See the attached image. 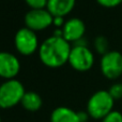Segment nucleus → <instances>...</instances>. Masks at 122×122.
Here are the masks:
<instances>
[{
  "label": "nucleus",
  "instance_id": "1",
  "mask_svg": "<svg viewBox=\"0 0 122 122\" xmlns=\"http://www.w3.org/2000/svg\"><path fill=\"white\" fill-rule=\"evenodd\" d=\"M72 45L63 37L51 36L45 39L39 48V57L45 66L59 68L69 63Z\"/></svg>",
  "mask_w": 122,
  "mask_h": 122
},
{
  "label": "nucleus",
  "instance_id": "2",
  "mask_svg": "<svg viewBox=\"0 0 122 122\" xmlns=\"http://www.w3.org/2000/svg\"><path fill=\"white\" fill-rule=\"evenodd\" d=\"M115 99L106 90H100L93 93L87 103V112L90 118L102 120L114 110Z\"/></svg>",
  "mask_w": 122,
  "mask_h": 122
},
{
  "label": "nucleus",
  "instance_id": "3",
  "mask_svg": "<svg viewBox=\"0 0 122 122\" xmlns=\"http://www.w3.org/2000/svg\"><path fill=\"white\" fill-rule=\"evenodd\" d=\"M26 90L17 79L5 80L0 84V108L10 109L20 104Z\"/></svg>",
  "mask_w": 122,
  "mask_h": 122
},
{
  "label": "nucleus",
  "instance_id": "4",
  "mask_svg": "<svg viewBox=\"0 0 122 122\" xmlns=\"http://www.w3.org/2000/svg\"><path fill=\"white\" fill-rule=\"evenodd\" d=\"M14 45L19 54L24 56H30L39 51V39L36 31L25 27L17 30L14 37Z\"/></svg>",
  "mask_w": 122,
  "mask_h": 122
},
{
  "label": "nucleus",
  "instance_id": "5",
  "mask_svg": "<svg viewBox=\"0 0 122 122\" xmlns=\"http://www.w3.org/2000/svg\"><path fill=\"white\" fill-rule=\"evenodd\" d=\"M69 64L74 70L85 73L92 68L94 55L88 45H73L70 53Z\"/></svg>",
  "mask_w": 122,
  "mask_h": 122
},
{
  "label": "nucleus",
  "instance_id": "6",
  "mask_svg": "<svg viewBox=\"0 0 122 122\" xmlns=\"http://www.w3.org/2000/svg\"><path fill=\"white\" fill-rule=\"evenodd\" d=\"M102 75L108 80H116L122 76V54L118 51H109L102 55L100 62Z\"/></svg>",
  "mask_w": 122,
  "mask_h": 122
},
{
  "label": "nucleus",
  "instance_id": "7",
  "mask_svg": "<svg viewBox=\"0 0 122 122\" xmlns=\"http://www.w3.org/2000/svg\"><path fill=\"white\" fill-rule=\"evenodd\" d=\"M24 21L27 28L33 31H39L53 25L54 16L47 9H31L26 13Z\"/></svg>",
  "mask_w": 122,
  "mask_h": 122
},
{
  "label": "nucleus",
  "instance_id": "8",
  "mask_svg": "<svg viewBox=\"0 0 122 122\" xmlns=\"http://www.w3.org/2000/svg\"><path fill=\"white\" fill-rule=\"evenodd\" d=\"M20 70V63L17 56L11 52L0 51V77L4 80L15 79Z\"/></svg>",
  "mask_w": 122,
  "mask_h": 122
},
{
  "label": "nucleus",
  "instance_id": "9",
  "mask_svg": "<svg viewBox=\"0 0 122 122\" xmlns=\"http://www.w3.org/2000/svg\"><path fill=\"white\" fill-rule=\"evenodd\" d=\"M62 30V37L70 43H75L78 40L84 38L86 32V25L84 21L78 17H72L65 21Z\"/></svg>",
  "mask_w": 122,
  "mask_h": 122
},
{
  "label": "nucleus",
  "instance_id": "10",
  "mask_svg": "<svg viewBox=\"0 0 122 122\" xmlns=\"http://www.w3.org/2000/svg\"><path fill=\"white\" fill-rule=\"evenodd\" d=\"M76 0H48L46 9L54 17H64L72 12Z\"/></svg>",
  "mask_w": 122,
  "mask_h": 122
},
{
  "label": "nucleus",
  "instance_id": "11",
  "mask_svg": "<svg viewBox=\"0 0 122 122\" xmlns=\"http://www.w3.org/2000/svg\"><path fill=\"white\" fill-rule=\"evenodd\" d=\"M51 122H79L78 112L65 106H60L53 110Z\"/></svg>",
  "mask_w": 122,
  "mask_h": 122
},
{
  "label": "nucleus",
  "instance_id": "12",
  "mask_svg": "<svg viewBox=\"0 0 122 122\" xmlns=\"http://www.w3.org/2000/svg\"><path fill=\"white\" fill-rule=\"evenodd\" d=\"M20 105L27 111L34 112V111H38L42 107L43 101L39 93L33 92V91H28L24 95L23 99L20 102Z\"/></svg>",
  "mask_w": 122,
  "mask_h": 122
},
{
  "label": "nucleus",
  "instance_id": "13",
  "mask_svg": "<svg viewBox=\"0 0 122 122\" xmlns=\"http://www.w3.org/2000/svg\"><path fill=\"white\" fill-rule=\"evenodd\" d=\"M94 49L95 51L97 52L101 55H104L107 52H109V41L106 37L104 36H97V38L94 39Z\"/></svg>",
  "mask_w": 122,
  "mask_h": 122
},
{
  "label": "nucleus",
  "instance_id": "14",
  "mask_svg": "<svg viewBox=\"0 0 122 122\" xmlns=\"http://www.w3.org/2000/svg\"><path fill=\"white\" fill-rule=\"evenodd\" d=\"M109 94L112 95V97L117 101V99H121L122 98V83L121 82H116L114 83L108 90Z\"/></svg>",
  "mask_w": 122,
  "mask_h": 122
},
{
  "label": "nucleus",
  "instance_id": "15",
  "mask_svg": "<svg viewBox=\"0 0 122 122\" xmlns=\"http://www.w3.org/2000/svg\"><path fill=\"white\" fill-rule=\"evenodd\" d=\"M101 122H122V114L118 110H112L106 117H104Z\"/></svg>",
  "mask_w": 122,
  "mask_h": 122
},
{
  "label": "nucleus",
  "instance_id": "16",
  "mask_svg": "<svg viewBox=\"0 0 122 122\" xmlns=\"http://www.w3.org/2000/svg\"><path fill=\"white\" fill-rule=\"evenodd\" d=\"M31 9H46L48 0H25Z\"/></svg>",
  "mask_w": 122,
  "mask_h": 122
},
{
  "label": "nucleus",
  "instance_id": "17",
  "mask_svg": "<svg viewBox=\"0 0 122 122\" xmlns=\"http://www.w3.org/2000/svg\"><path fill=\"white\" fill-rule=\"evenodd\" d=\"M99 4L104 8H115L122 3V0H97Z\"/></svg>",
  "mask_w": 122,
  "mask_h": 122
},
{
  "label": "nucleus",
  "instance_id": "18",
  "mask_svg": "<svg viewBox=\"0 0 122 122\" xmlns=\"http://www.w3.org/2000/svg\"><path fill=\"white\" fill-rule=\"evenodd\" d=\"M64 23H65V19H64V17H60V16H58V17H54V21H53V25H55L57 28H62L63 27V25H64Z\"/></svg>",
  "mask_w": 122,
  "mask_h": 122
},
{
  "label": "nucleus",
  "instance_id": "19",
  "mask_svg": "<svg viewBox=\"0 0 122 122\" xmlns=\"http://www.w3.org/2000/svg\"><path fill=\"white\" fill-rule=\"evenodd\" d=\"M78 112V118H79V122H88V119L90 118L89 114L86 111H77Z\"/></svg>",
  "mask_w": 122,
  "mask_h": 122
},
{
  "label": "nucleus",
  "instance_id": "20",
  "mask_svg": "<svg viewBox=\"0 0 122 122\" xmlns=\"http://www.w3.org/2000/svg\"><path fill=\"white\" fill-rule=\"evenodd\" d=\"M0 122H2V121H1V117H0Z\"/></svg>",
  "mask_w": 122,
  "mask_h": 122
}]
</instances>
